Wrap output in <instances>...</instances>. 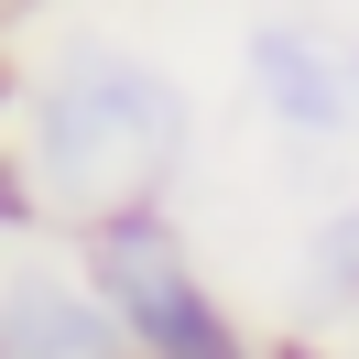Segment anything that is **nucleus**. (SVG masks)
Listing matches in <instances>:
<instances>
[{"mask_svg": "<svg viewBox=\"0 0 359 359\" xmlns=\"http://www.w3.org/2000/svg\"><path fill=\"white\" fill-rule=\"evenodd\" d=\"M348 142H359V33H348Z\"/></svg>", "mask_w": 359, "mask_h": 359, "instance_id": "obj_7", "label": "nucleus"}, {"mask_svg": "<svg viewBox=\"0 0 359 359\" xmlns=\"http://www.w3.org/2000/svg\"><path fill=\"white\" fill-rule=\"evenodd\" d=\"M294 316L316 337H359V196L305 218V240H294Z\"/></svg>", "mask_w": 359, "mask_h": 359, "instance_id": "obj_5", "label": "nucleus"}, {"mask_svg": "<svg viewBox=\"0 0 359 359\" xmlns=\"http://www.w3.org/2000/svg\"><path fill=\"white\" fill-rule=\"evenodd\" d=\"M196 163V88L131 33H55L22 66V175L44 229L175 207Z\"/></svg>", "mask_w": 359, "mask_h": 359, "instance_id": "obj_1", "label": "nucleus"}, {"mask_svg": "<svg viewBox=\"0 0 359 359\" xmlns=\"http://www.w3.org/2000/svg\"><path fill=\"white\" fill-rule=\"evenodd\" d=\"M44 207H33V175H22V55H0V240H33Z\"/></svg>", "mask_w": 359, "mask_h": 359, "instance_id": "obj_6", "label": "nucleus"}, {"mask_svg": "<svg viewBox=\"0 0 359 359\" xmlns=\"http://www.w3.org/2000/svg\"><path fill=\"white\" fill-rule=\"evenodd\" d=\"M240 98L283 153H337L348 142V33L305 11H262L240 33Z\"/></svg>", "mask_w": 359, "mask_h": 359, "instance_id": "obj_3", "label": "nucleus"}, {"mask_svg": "<svg viewBox=\"0 0 359 359\" xmlns=\"http://www.w3.org/2000/svg\"><path fill=\"white\" fill-rule=\"evenodd\" d=\"M0 359H131L76 240H0Z\"/></svg>", "mask_w": 359, "mask_h": 359, "instance_id": "obj_4", "label": "nucleus"}, {"mask_svg": "<svg viewBox=\"0 0 359 359\" xmlns=\"http://www.w3.org/2000/svg\"><path fill=\"white\" fill-rule=\"evenodd\" d=\"M76 262H88L98 305L120 316L131 359H250L262 337L240 327V305L218 294V272L196 262L175 207H120V218H88L66 229Z\"/></svg>", "mask_w": 359, "mask_h": 359, "instance_id": "obj_2", "label": "nucleus"}, {"mask_svg": "<svg viewBox=\"0 0 359 359\" xmlns=\"http://www.w3.org/2000/svg\"><path fill=\"white\" fill-rule=\"evenodd\" d=\"M337 359H359V337H348V348H337Z\"/></svg>", "mask_w": 359, "mask_h": 359, "instance_id": "obj_8", "label": "nucleus"}]
</instances>
